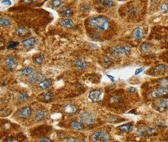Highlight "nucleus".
<instances>
[{
  "label": "nucleus",
  "mask_w": 168,
  "mask_h": 142,
  "mask_svg": "<svg viewBox=\"0 0 168 142\" xmlns=\"http://www.w3.org/2000/svg\"><path fill=\"white\" fill-rule=\"evenodd\" d=\"M89 25L91 27L96 30L104 31L109 27V19L104 16H95L89 19Z\"/></svg>",
  "instance_id": "nucleus-1"
},
{
  "label": "nucleus",
  "mask_w": 168,
  "mask_h": 142,
  "mask_svg": "<svg viewBox=\"0 0 168 142\" xmlns=\"http://www.w3.org/2000/svg\"><path fill=\"white\" fill-rule=\"evenodd\" d=\"M80 120L82 124L89 125H92L95 121L94 117H93L92 114L89 113H84L80 116Z\"/></svg>",
  "instance_id": "nucleus-2"
},
{
  "label": "nucleus",
  "mask_w": 168,
  "mask_h": 142,
  "mask_svg": "<svg viewBox=\"0 0 168 142\" xmlns=\"http://www.w3.org/2000/svg\"><path fill=\"white\" fill-rule=\"evenodd\" d=\"M136 132L138 133V134L141 136H149L155 134V130L151 127L143 126L139 128L136 130Z\"/></svg>",
  "instance_id": "nucleus-3"
},
{
  "label": "nucleus",
  "mask_w": 168,
  "mask_h": 142,
  "mask_svg": "<svg viewBox=\"0 0 168 142\" xmlns=\"http://www.w3.org/2000/svg\"><path fill=\"white\" fill-rule=\"evenodd\" d=\"M91 140L95 141H106L108 140L109 136L107 133L102 132V131H98L93 134L91 136Z\"/></svg>",
  "instance_id": "nucleus-4"
},
{
  "label": "nucleus",
  "mask_w": 168,
  "mask_h": 142,
  "mask_svg": "<svg viewBox=\"0 0 168 142\" xmlns=\"http://www.w3.org/2000/svg\"><path fill=\"white\" fill-rule=\"evenodd\" d=\"M166 90L160 88L158 89H155L149 94V97L151 98H158L164 96L166 94Z\"/></svg>",
  "instance_id": "nucleus-5"
},
{
  "label": "nucleus",
  "mask_w": 168,
  "mask_h": 142,
  "mask_svg": "<svg viewBox=\"0 0 168 142\" xmlns=\"http://www.w3.org/2000/svg\"><path fill=\"white\" fill-rule=\"evenodd\" d=\"M44 78L43 74L41 72H37V73L32 74L31 77L29 78V82L31 84H34L37 82H40Z\"/></svg>",
  "instance_id": "nucleus-6"
},
{
  "label": "nucleus",
  "mask_w": 168,
  "mask_h": 142,
  "mask_svg": "<svg viewBox=\"0 0 168 142\" xmlns=\"http://www.w3.org/2000/svg\"><path fill=\"white\" fill-rule=\"evenodd\" d=\"M16 64V60L12 56H9L3 62V65L5 66V67H6L7 69H9L14 67Z\"/></svg>",
  "instance_id": "nucleus-7"
},
{
  "label": "nucleus",
  "mask_w": 168,
  "mask_h": 142,
  "mask_svg": "<svg viewBox=\"0 0 168 142\" xmlns=\"http://www.w3.org/2000/svg\"><path fill=\"white\" fill-rule=\"evenodd\" d=\"M31 108L28 107L22 108L18 113V116L22 118H29V117L31 116Z\"/></svg>",
  "instance_id": "nucleus-8"
},
{
  "label": "nucleus",
  "mask_w": 168,
  "mask_h": 142,
  "mask_svg": "<svg viewBox=\"0 0 168 142\" xmlns=\"http://www.w3.org/2000/svg\"><path fill=\"white\" fill-rule=\"evenodd\" d=\"M101 94V92L100 91L93 90L91 92H90V93L89 94V98L93 102H98L100 100Z\"/></svg>",
  "instance_id": "nucleus-9"
},
{
  "label": "nucleus",
  "mask_w": 168,
  "mask_h": 142,
  "mask_svg": "<svg viewBox=\"0 0 168 142\" xmlns=\"http://www.w3.org/2000/svg\"><path fill=\"white\" fill-rule=\"evenodd\" d=\"M74 65L76 69H84L87 67V63L86 61L82 58H78V59L74 60Z\"/></svg>",
  "instance_id": "nucleus-10"
},
{
  "label": "nucleus",
  "mask_w": 168,
  "mask_h": 142,
  "mask_svg": "<svg viewBox=\"0 0 168 142\" xmlns=\"http://www.w3.org/2000/svg\"><path fill=\"white\" fill-rule=\"evenodd\" d=\"M111 54L115 57H120L123 54H126L124 47H115L111 49Z\"/></svg>",
  "instance_id": "nucleus-11"
},
{
  "label": "nucleus",
  "mask_w": 168,
  "mask_h": 142,
  "mask_svg": "<svg viewBox=\"0 0 168 142\" xmlns=\"http://www.w3.org/2000/svg\"><path fill=\"white\" fill-rule=\"evenodd\" d=\"M132 38L134 40H141L143 38L142 29L140 27H137L132 32Z\"/></svg>",
  "instance_id": "nucleus-12"
},
{
  "label": "nucleus",
  "mask_w": 168,
  "mask_h": 142,
  "mask_svg": "<svg viewBox=\"0 0 168 142\" xmlns=\"http://www.w3.org/2000/svg\"><path fill=\"white\" fill-rule=\"evenodd\" d=\"M52 85V80L50 79L45 80L43 81H41L38 84V87H39L42 90H46L48 89L51 87Z\"/></svg>",
  "instance_id": "nucleus-13"
},
{
  "label": "nucleus",
  "mask_w": 168,
  "mask_h": 142,
  "mask_svg": "<svg viewBox=\"0 0 168 142\" xmlns=\"http://www.w3.org/2000/svg\"><path fill=\"white\" fill-rule=\"evenodd\" d=\"M63 110H64V112L67 114V115H73L76 113L77 108L75 106H74V105L71 104H69L66 105Z\"/></svg>",
  "instance_id": "nucleus-14"
},
{
  "label": "nucleus",
  "mask_w": 168,
  "mask_h": 142,
  "mask_svg": "<svg viewBox=\"0 0 168 142\" xmlns=\"http://www.w3.org/2000/svg\"><path fill=\"white\" fill-rule=\"evenodd\" d=\"M60 25L63 28H71L74 25L73 21L70 19H63L60 21Z\"/></svg>",
  "instance_id": "nucleus-15"
},
{
  "label": "nucleus",
  "mask_w": 168,
  "mask_h": 142,
  "mask_svg": "<svg viewBox=\"0 0 168 142\" xmlns=\"http://www.w3.org/2000/svg\"><path fill=\"white\" fill-rule=\"evenodd\" d=\"M168 108V102L166 99H162L159 102L158 104V110L160 112H164Z\"/></svg>",
  "instance_id": "nucleus-16"
},
{
  "label": "nucleus",
  "mask_w": 168,
  "mask_h": 142,
  "mask_svg": "<svg viewBox=\"0 0 168 142\" xmlns=\"http://www.w3.org/2000/svg\"><path fill=\"white\" fill-rule=\"evenodd\" d=\"M60 14H61L63 17L68 18L72 16L73 12L70 8H69L68 7H63L61 10H60Z\"/></svg>",
  "instance_id": "nucleus-17"
},
{
  "label": "nucleus",
  "mask_w": 168,
  "mask_h": 142,
  "mask_svg": "<svg viewBox=\"0 0 168 142\" xmlns=\"http://www.w3.org/2000/svg\"><path fill=\"white\" fill-rule=\"evenodd\" d=\"M22 43L26 48H31V47L34 46L36 43V39L34 38H27L22 41Z\"/></svg>",
  "instance_id": "nucleus-18"
},
{
  "label": "nucleus",
  "mask_w": 168,
  "mask_h": 142,
  "mask_svg": "<svg viewBox=\"0 0 168 142\" xmlns=\"http://www.w3.org/2000/svg\"><path fill=\"white\" fill-rule=\"evenodd\" d=\"M34 72V69H33L31 67H29L24 68L23 69H21L20 71V73L23 76H29L33 74Z\"/></svg>",
  "instance_id": "nucleus-19"
},
{
  "label": "nucleus",
  "mask_w": 168,
  "mask_h": 142,
  "mask_svg": "<svg viewBox=\"0 0 168 142\" xmlns=\"http://www.w3.org/2000/svg\"><path fill=\"white\" fill-rule=\"evenodd\" d=\"M29 32V30L28 29H25V28H23V27L18 28V29L16 30V34L18 36H20V37L26 36L27 34H28Z\"/></svg>",
  "instance_id": "nucleus-20"
},
{
  "label": "nucleus",
  "mask_w": 168,
  "mask_h": 142,
  "mask_svg": "<svg viewBox=\"0 0 168 142\" xmlns=\"http://www.w3.org/2000/svg\"><path fill=\"white\" fill-rule=\"evenodd\" d=\"M29 98V96L27 95V94L25 93H22L19 94L16 97V99H17V101L20 103H23L26 102L27 100H28Z\"/></svg>",
  "instance_id": "nucleus-21"
},
{
  "label": "nucleus",
  "mask_w": 168,
  "mask_h": 142,
  "mask_svg": "<svg viewBox=\"0 0 168 142\" xmlns=\"http://www.w3.org/2000/svg\"><path fill=\"white\" fill-rule=\"evenodd\" d=\"M118 129H119L121 131H122L123 132H129L133 130V125L131 124L123 125H121L120 127H118Z\"/></svg>",
  "instance_id": "nucleus-22"
},
{
  "label": "nucleus",
  "mask_w": 168,
  "mask_h": 142,
  "mask_svg": "<svg viewBox=\"0 0 168 142\" xmlns=\"http://www.w3.org/2000/svg\"><path fill=\"white\" fill-rule=\"evenodd\" d=\"M158 84L160 88L165 89V90H167L168 89V78L160 80L158 82Z\"/></svg>",
  "instance_id": "nucleus-23"
},
{
  "label": "nucleus",
  "mask_w": 168,
  "mask_h": 142,
  "mask_svg": "<svg viewBox=\"0 0 168 142\" xmlns=\"http://www.w3.org/2000/svg\"><path fill=\"white\" fill-rule=\"evenodd\" d=\"M45 114L43 111L41 110H38L36 112L35 119L37 121H40L45 118Z\"/></svg>",
  "instance_id": "nucleus-24"
},
{
  "label": "nucleus",
  "mask_w": 168,
  "mask_h": 142,
  "mask_svg": "<svg viewBox=\"0 0 168 142\" xmlns=\"http://www.w3.org/2000/svg\"><path fill=\"white\" fill-rule=\"evenodd\" d=\"M43 59H44L43 54H39L37 56H34V58H33V62H34L35 65H40V64L42 63Z\"/></svg>",
  "instance_id": "nucleus-25"
},
{
  "label": "nucleus",
  "mask_w": 168,
  "mask_h": 142,
  "mask_svg": "<svg viewBox=\"0 0 168 142\" xmlns=\"http://www.w3.org/2000/svg\"><path fill=\"white\" fill-rule=\"evenodd\" d=\"M71 127L73 128L74 130H82L84 129V125L82 123H79V122L77 121H72L71 123Z\"/></svg>",
  "instance_id": "nucleus-26"
},
{
  "label": "nucleus",
  "mask_w": 168,
  "mask_h": 142,
  "mask_svg": "<svg viewBox=\"0 0 168 142\" xmlns=\"http://www.w3.org/2000/svg\"><path fill=\"white\" fill-rule=\"evenodd\" d=\"M167 69V67L163 64H161V65H158V66H156V67L154 69V71L156 73H162V72H164Z\"/></svg>",
  "instance_id": "nucleus-27"
},
{
  "label": "nucleus",
  "mask_w": 168,
  "mask_h": 142,
  "mask_svg": "<svg viewBox=\"0 0 168 142\" xmlns=\"http://www.w3.org/2000/svg\"><path fill=\"white\" fill-rule=\"evenodd\" d=\"M100 3L102 6L105 7L106 8H108V9L113 6L114 5V2L112 0H103V1H101Z\"/></svg>",
  "instance_id": "nucleus-28"
},
{
  "label": "nucleus",
  "mask_w": 168,
  "mask_h": 142,
  "mask_svg": "<svg viewBox=\"0 0 168 142\" xmlns=\"http://www.w3.org/2000/svg\"><path fill=\"white\" fill-rule=\"evenodd\" d=\"M150 49V46L147 43H143L141 44V45L140 47V51L142 52V53H145L147 51H149Z\"/></svg>",
  "instance_id": "nucleus-29"
},
{
  "label": "nucleus",
  "mask_w": 168,
  "mask_h": 142,
  "mask_svg": "<svg viewBox=\"0 0 168 142\" xmlns=\"http://www.w3.org/2000/svg\"><path fill=\"white\" fill-rule=\"evenodd\" d=\"M10 21H9V19L5 18H1V19H0V25H1V27L9 26L10 25Z\"/></svg>",
  "instance_id": "nucleus-30"
},
{
  "label": "nucleus",
  "mask_w": 168,
  "mask_h": 142,
  "mask_svg": "<svg viewBox=\"0 0 168 142\" xmlns=\"http://www.w3.org/2000/svg\"><path fill=\"white\" fill-rule=\"evenodd\" d=\"M62 0H52L51 1V5L54 8H58L62 5Z\"/></svg>",
  "instance_id": "nucleus-31"
},
{
  "label": "nucleus",
  "mask_w": 168,
  "mask_h": 142,
  "mask_svg": "<svg viewBox=\"0 0 168 142\" xmlns=\"http://www.w3.org/2000/svg\"><path fill=\"white\" fill-rule=\"evenodd\" d=\"M53 98V94L51 93H46L43 94V99L46 102L51 101V100Z\"/></svg>",
  "instance_id": "nucleus-32"
},
{
  "label": "nucleus",
  "mask_w": 168,
  "mask_h": 142,
  "mask_svg": "<svg viewBox=\"0 0 168 142\" xmlns=\"http://www.w3.org/2000/svg\"><path fill=\"white\" fill-rule=\"evenodd\" d=\"M168 11V4L166 3H164L162 4L160 7V12L162 14L166 13Z\"/></svg>",
  "instance_id": "nucleus-33"
},
{
  "label": "nucleus",
  "mask_w": 168,
  "mask_h": 142,
  "mask_svg": "<svg viewBox=\"0 0 168 142\" xmlns=\"http://www.w3.org/2000/svg\"><path fill=\"white\" fill-rule=\"evenodd\" d=\"M104 63H105V65L106 67H109L111 64L112 60H111V58L108 56H104Z\"/></svg>",
  "instance_id": "nucleus-34"
},
{
  "label": "nucleus",
  "mask_w": 168,
  "mask_h": 142,
  "mask_svg": "<svg viewBox=\"0 0 168 142\" xmlns=\"http://www.w3.org/2000/svg\"><path fill=\"white\" fill-rule=\"evenodd\" d=\"M38 1H39V0H21V3H23L25 4L36 3Z\"/></svg>",
  "instance_id": "nucleus-35"
},
{
  "label": "nucleus",
  "mask_w": 168,
  "mask_h": 142,
  "mask_svg": "<svg viewBox=\"0 0 168 142\" xmlns=\"http://www.w3.org/2000/svg\"><path fill=\"white\" fill-rule=\"evenodd\" d=\"M18 42H16V41H10L9 43V45H8V48L9 49H12V48H14L15 47H16L17 45H18Z\"/></svg>",
  "instance_id": "nucleus-36"
},
{
  "label": "nucleus",
  "mask_w": 168,
  "mask_h": 142,
  "mask_svg": "<svg viewBox=\"0 0 168 142\" xmlns=\"http://www.w3.org/2000/svg\"><path fill=\"white\" fill-rule=\"evenodd\" d=\"M1 4L5 5V6H9V5H11L12 3L10 1V0H3L1 2Z\"/></svg>",
  "instance_id": "nucleus-37"
},
{
  "label": "nucleus",
  "mask_w": 168,
  "mask_h": 142,
  "mask_svg": "<svg viewBox=\"0 0 168 142\" xmlns=\"http://www.w3.org/2000/svg\"><path fill=\"white\" fill-rule=\"evenodd\" d=\"M119 98L117 96H112V98H111V99H110V101H111V102L112 103H117L119 102Z\"/></svg>",
  "instance_id": "nucleus-38"
},
{
  "label": "nucleus",
  "mask_w": 168,
  "mask_h": 142,
  "mask_svg": "<svg viewBox=\"0 0 168 142\" xmlns=\"http://www.w3.org/2000/svg\"><path fill=\"white\" fill-rule=\"evenodd\" d=\"M64 141H80V140H78L76 138H64Z\"/></svg>",
  "instance_id": "nucleus-39"
},
{
  "label": "nucleus",
  "mask_w": 168,
  "mask_h": 142,
  "mask_svg": "<svg viewBox=\"0 0 168 142\" xmlns=\"http://www.w3.org/2000/svg\"><path fill=\"white\" fill-rule=\"evenodd\" d=\"M144 69L145 67H140V68H139V69H137L136 71H135V75H138V74H139L140 73H141V72H142V71L144 70Z\"/></svg>",
  "instance_id": "nucleus-40"
},
{
  "label": "nucleus",
  "mask_w": 168,
  "mask_h": 142,
  "mask_svg": "<svg viewBox=\"0 0 168 142\" xmlns=\"http://www.w3.org/2000/svg\"><path fill=\"white\" fill-rule=\"evenodd\" d=\"M40 141H42V142H51L52 140L50 138H42L40 139Z\"/></svg>",
  "instance_id": "nucleus-41"
},
{
  "label": "nucleus",
  "mask_w": 168,
  "mask_h": 142,
  "mask_svg": "<svg viewBox=\"0 0 168 142\" xmlns=\"http://www.w3.org/2000/svg\"><path fill=\"white\" fill-rule=\"evenodd\" d=\"M136 90V88H134V87H130V88H129L128 89V93H133L135 92Z\"/></svg>",
  "instance_id": "nucleus-42"
},
{
  "label": "nucleus",
  "mask_w": 168,
  "mask_h": 142,
  "mask_svg": "<svg viewBox=\"0 0 168 142\" xmlns=\"http://www.w3.org/2000/svg\"><path fill=\"white\" fill-rule=\"evenodd\" d=\"M107 76L111 80V82H115V78H114V77L112 76H111V75H109V74H107Z\"/></svg>",
  "instance_id": "nucleus-43"
},
{
  "label": "nucleus",
  "mask_w": 168,
  "mask_h": 142,
  "mask_svg": "<svg viewBox=\"0 0 168 142\" xmlns=\"http://www.w3.org/2000/svg\"><path fill=\"white\" fill-rule=\"evenodd\" d=\"M167 140H168V139H167Z\"/></svg>",
  "instance_id": "nucleus-44"
}]
</instances>
